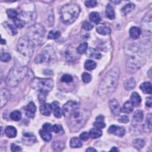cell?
<instances>
[{"label": "cell", "instance_id": "cell-17", "mask_svg": "<svg viewBox=\"0 0 152 152\" xmlns=\"http://www.w3.org/2000/svg\"><path fill=\"white\" fill-rule=\"evenodd\" d=\"M53 110L52 105L49 103H44L40 107L41 113L45 116H49Z\"/></svg>", "mask_w": 152, "mask_h": 152}, {"label": "cell", "instance_id": "cell-6", "mask_svg": "<svg viewBox=\"0 0 152 152\" xmlns=\"http://www.w3.org/2000/svg\"><path fill=\"white\" fill-rule=\"evenodd\" d=\"M45 34L46 30L44 26L41 24H35L29 27L27 36L34 46H38L43 41Z\"/></svg>", "mask_w": 152, "mask_h": 152}, {"label": "cell", "instance_id": "cell-5", "mask_svg": "<svg viewBox=\"0 0 152 152\" xmlns=\"http://www.w3.org/2000/svg\"><path fill=\"white\" fill-rule=\"evenodd\" d=\"M80 13L79 6L76 4H69L64 6L60 11V18L66 24L74 23L78 18Z\"/></svg>", "mask_w": 152, "mask_h": 152}, {"label": "cell", "instance_id": "cell-38", "mask_svg": "<svg viewBox=\"0 0 152 152\" xmlns=\"http://www.w3.org/2000/svg\"><path fill=\"white\" fill-rule=\"evenodd\" d=\"M133 119L136 122H141L143 119V112L141 110L136 111L134 113Z\"/></svg>", "mask_w": 152, "mask_h": 152}, {"label": "cell", "instance_id": "cell-50", "mask_svg": "<svg viewBox=\"0 0 152 152\" xmlns=\"http://www.w3.org/2000/svg\"><path fill=\"white\" fill-rule=\"evenodd\" d=\"M83 28L86 30H90L93 28V25L88 21H85L83 23Z\"/></svg>", "mask_w": 152, "mask_h": 152}, {"label": "cell", "instance_id": "cell-30", "mask_svg": "<svg viewBox=\"0 0 152 152\" xmlns=\"http://www.w3.org/2000/svg\"><path fill=\"white\" fill-rule=\"evenodd\" d=\"M133 107H134V105H133L131 102L127 101L123 105V107L122 109H121V111L127 113H131L133 110Z\"/></svg>", "mask_w": 152, "mask_h": 152}, {"label": "cell", "instance_id": "cell-27", "mask_svg": "<svg viewBox=\"0 0 152 152\" xmlns=\"http://www.w3.org/2000/svg\"><path fill=\"white\" fill-rule=\"evenodd\" d=\"M89 135L91 138H92L93 139H96L102 136V131L101 130V129H98L97 128H92L90 130Z\"/></svg>", "mask_w": 152, "mask_h": 152}, {"label": "cell", "instance_id": "cell-41", "mask_svg": "<svg viewBox=\"0 0 152 152\" xmlns=\"http://www.w3.org/2000/svg\"><path fill=\"white\" fill-rule=\"evenodd\" d=\"M88 49V44L86 42L81 44L77 48V52L79 54H83L86 52Z\"/></svg>", "mask_w": 152, "mask_h": 152}, {"label": "cell", "instance_id": "cell-61", "mask_svg": "<svg viewBox=\"0 0 152 152\" xmlns=\"http://www.w3.org/2000/svg\"><path fill=\"white\" fill-rule=\"evenodd\" d=\"M6 41L5 40H4L3 39H1V44H6Z\"/></svg>", "mask_w": 152, "mask_h": 152}, {"label": "cell", "instance_id": "cell-42", "mask_svg": "<svg viewBox=\"0 0 152 152\" xmlns=\"http://www.w3.org/2000/svg\"><path fill=\"white\" fill-rule=\"evenodd\" d=\"M7 14L9 18L11 19H16L17 18L18 16V13L16 10L14 9H8L7 10Z\"/></svg>", "mask_w": 152, "mask_h": 152}, {"label": "cell", "instance_id": "cell-1", "mask_svg": "<svg viewBox=\"0 0 152 152\" xmlns=\"http://www.w3.org/2000/svg\"><path fill=\"white\" fill-rule=\"evenodd\" d=\"M120 70L114 67L109 70L101 81L98 93L99 97L105 99L112 94L116 90L119 82Z\"/></svg>", "mask_w": 152, "mask_h": 152}, {"label": "cell", "instance_id": "cell-23", "mask_svg": "<svg viewBox=\"0 0 152 152\" xmlns=\"http://www.w3.org/2000/svg\"><path fill=\"white\" fill-rule=\"evenodd\" d=\"M131 102L135 106H138L141 102V98L137 92H133L131 96Z\"/></svg>", "mask_w": 152, "mask_h": 152}, {"label": "cell", "instance_id": "cell-19", "mask_svg": "<svg viewBox=\"0 0 152 152\" xmlns=\"http://www.w3.org/2000/svg\"><path fill=\"white\" fill-rule=\"evenodd\" d=\"M87 51V55L88 57L93 58L95 59H101L102 57V55L101 54V53L93 48H90Z\"/></svg>", "mask_w": 152, "mask_h": 152}, {"label": "cell", "instance_id": "cell-28", "mask_svg": "<svg viewBox=\"0 0 152 152\" xmlns=\"http://www.w3.org/2000/svg\"><path fill=\"white\" fill-rule=\"evenodd\" d=\"M136 83L134 78H131L127 80L124 83V87L128 91L134 88V87H136Z\"/></svg>", "mask_w": 152, "mask_h": 152}, {"label": "cell", "instance_id": "cell-34", "mask_svg": "<svg viewBox=\"0 0 152 152\" xmlns=\"http://www.w3.org/2000/svg\"><path fill=\"white\" fill-rule=\"evenodd\" d=\"M96 67V64L95 61L92 60L88 59L86 60L84 64V68L88 71H91L94 70Z\"/></svg>", "mask_w": 152, "mask_h": 152}, {"label": "cell", "instance_id": "cell-26", "mask_svg": "<svg viewBox=\"0 0 152 152\" xmlns=\"http://www.w3.org/2000/svg\"><path fill=\"white\" fill-rule=\"evenodd\" d=\"M5 133L8 137L14 138L17 136V130L13 126H8L5 130Z\"/></svg>", "mask_w": 152, "mask_h": 152}, {"label": "cell", "instance_id": "cell-11", "mask_svg": "<svg viewBox=\"0 0 152 152\" xmlns=\"http://www.w3.org/2000/svg\"><path fill=\"white\" fill-rule=\"evenodd\" d=\"M11 97L10 91L7 88H2L0 94V107L3 108L9 101Z\"/></svg>", "mask_w": 152, "mask_h": 152}, {"label": "cell", "instance_id": "cell-36", "mask_svg": "<svg viewBox=\"0 0 152 152\" xmlns=\"http://www.w3.org/2000/svg\"><path fill=\"white\" fill-rule=\"evenodd\" d=\"M133 146L136 149L140 150V149H141L142 148L144 147V146L145 145V141L143 139L137 138V139H136L133 141Z\"/></svg>", "mask_w": 152, "mask_h": 152}, {"label": "cell", "instance_id": "cell-45", "mask_svg": "<svg viewBox=\"0 0 152 152\" xmlns=\"http://www.w3.org/2000/svg\"><path fill=\"white\" fill-rule=\"evenodd\" d=\"M82 80L84 83H88L92 80V76L87 73H84L82 74Z\"/></svg>", "mask_w": 152, "mask_h": 152}, {"label": "cell", "instance_id": "cell-24", "mask_svg": "<svg viewBox=\"0 0 152 152\" xmlns=\"http://www.w3.org/2000/svg\"><path fill=\"white\" fill-rule=\"evenodd\" d=\"M140 88L142 92L145 94H151V84L150 82H144L140 86Z\"/></svg>", "mask_w": 152, "mask_h": 152}, {"label": "cell", "instance_id": "cell-32", "mask_svg": "<svg viewBox=\"0 0 152 152\" xmlns=\"http://www.w3.org/2000/svg\"><path fill=\"white\" fill-rule=\"evenodd\" d=\"M89 19L92 22L98 24L101 21V17L98 12H92L89 15Z\"/></svg>", "mask_w": 152, "mask_h": 152}, {"label": "cell", "instance_id": "cell-9", "mask_svg": "<svg viewBox=\"0 0 152 152\" xmlns=\"http://www.w3.org/2000/svg\"><path fill=\"white\" fill-rule=\"evenodd\" d=\"M56 60V54L54 49L51 46L45 47L38 55L35 61L36 64L46 63L48 64L53 63Z\"/></svg>", "mask_w": 152, "mask_h": 152}, {"label": "cell", "instance_id": "cell-20", "mask_svg": "<svg viewBox=\"0 0 152 152\" xmlns=\"http://www.w3.org/2000/svg\"><path fill=\"white\" fill-rule=\"evenodd\" d=\"M3 24L9 34H10L13 36L16 35L17 34V29L11 24L9 23V22H4Z\"/></svg>", "mask_w": 152, "mask_h": 152}, {"label": "cell", "instance_id": "cell-12", "mask_svg": "<svg viewBox=\"0 0 152 152\" xmlns=\"http://www.w3.org/2000/svg\"><path fill=\"white\" fill-rule=\"evenodd\" d=\"M20 19L23 20L26 24H30L34 25L35 21V14L33 12L22 11L20 13Z\"/></svg>", "mask_w": 152, "mask_h": 152}, {"label": "cell", "instance_id": "cell-54", "mask_svg": "<svg viewBox=\"0 0 152 152\" xmlns=\"http://www.w3.org/2000/svg\"><path fill=\"white\" fill-rule=\"evenodd\" d=\"M11 150L12 151H21L22 148L21 147L15 144H12L11 146Z\"/></svg>", "mask_w": 152, "mask_h": 152}, {"label": "cell", "instance_id": "cell-51", "mask_svg": "<svg viewBox=\"0 0 152 152\" xmlns=\"http://www.w3.org/2000/svg\"><path fill=\"white\" fill-rule=\"evenodd\" d=\"M43 129L48 131V132H52L53 131V126L49 124V123H45L42 126Z\"/></svg>", "mask_w": 152, "mask_h": 152}, {"label": "cell", "instance_id": "cell-33", "mask_svg": "<svg viewBox=\"0 0 152 152\" xmlns=\"http://www.w3.org/2000/svg\"><path fill=\"white\" fill-rule=\"evenodd\" d=\"M52 148L55 151H61L65 148V144L61 141H54L52 144Z\"/></svg>", "mask_w": 152, "mask_h": 152}, {"label": "cell", "instance_id": "cell-31", "mask_svg": "<svg viewBox=\"0 0 152 152\" xmlns=\"http://www.w3.org/2000/svg\"><path fill=\"white\" fill-rule=\"evenodd\" d=\"M39 133L41 138L45 141H50L52 139V135L50 132H48L44 129L39 131Z\"/></svg>", "mask_w": 152, "mask_h": 152}, {"label": "cell", "instance_id": "cell-22", "mask_svg": "<svg viewBox=\"0 0 152 152\" xmlns=\"http://www.w3.org/2000/svg\"><path fill=\"white\" fill-rule=\"evenodd\" d=\"M96 31L100 35L106 36L111 34V29L106 26H100L96 28Z\"/></svg>", "mask_w": 152, "mask_h": 152}, {"label": "cell", "instance_id": "cell-58", "mask_svg": "<svg viewBox=\"0 0 152 152\" xmlns=\"http://www.w3.org/2000/svg\"><path fill=\"white\" fill-rule=\"evenodd\" d=\"M104 116L102 115H99L96 118V121H104Z\"/></svg>", "mask_w": 152, "mask_h": 152}, {"label": "cell", "instance_id": "cell-35", "mask_svg": "<svg viewBox=\"0 0 152 152\" xmlns=\"http://www.w3.org/2000/svg\"><path fill=\"white\" fill-rule=\"evenodd\" d=\"M106 16H107V17L109 19L113 20V19H115V11H114L113 7L111 6L108 5L106 6Z\"/></svg>", "mask_w": 152, "mask_h": 152}, {"label": "cell", "instance_id": "cell-48", "mask_svg": "<svg viewBox=\"0 0 152 152\" xmlns=\"http://www.w3.org/2000/svg\"><path fill=\"white\" fill-rule=\"evenodd\" d=\"M97 1H86L85 5L88 8H94L97 6Z\"/></svg>", "mask_w": 152, "mask_h": 152}, {"label": "cell", "instance_id": "cell-2", "mask_svg": "<svg viewBox=\"0 0 152 152\" xmlns=\"http://www.w3.org/2000/svg\"><path fill=\"white\" fill-rule=\"evenodd\" d=\"M146 46L145 44L144 45L143 44H134L128 48L130 52L126 64V70L128 73H136L145 64L146 58L143 54H144L147 50Z\"/></svg>", "mask_w": 152, "mask_h": 152}, {"label": "cell", "instance_id": "cell-8", "mask_svg": "<svg viewBox=\"0 0 152 152\" xmlns=\"http://www.w3.org/2000/svg\"><path fill=\"white\" fill-rule=\"evenodd\" d=\"M30 86L39 92L48 93L54 87V81L51 78H35L30 83Z\"/></svg>", "mask_w": 152, "mask_h": 152}, {"label": "cell", "instance_id": "cell-3", "mask_svg": "<svg viewBox=\"0 0 152 152\" xmlns=\"http://www.w3.org/2000/svg\"><path fill=\"white\" fill-rule=\"evenodd\" d=\"M91 113L89 111L78 109L69 118V127L72 132L78 131L86 123Z\"/></svg>", "mask_w": 152, "mask_h": 152}, {"label": "cell", "instance_id": "cell-56", "mask_svg": "<svg viewBox=\"0 0 152 152\" xmlns=\"http://www.w3.org/2000/svg\"><path fill=\"white\" fill-rule=\"evenodd\" d=\"M46 93L40 92V94L38 96V98L39 99V101L41 103H44V102H45V101H46Z\"/></svg>", "mask_w": 152, "mask_h": 152}, {"label": "cell", "instance_id": "cell-25", "mask_svg": "<svg viewBox=\"0 0 152 152\" xmlns=\"http://www.w3.org/2000/svg\"><path fill=\"white\" fill-rule=\"evenodd\" d=\"M151 114L148 113L147 116L146 123L144 126V130L146 132L150 133L151 131V123H152V120H151Z\"/></svg>", "mask_w": 152, "mask_h": 152}, {"label": "cell", "instance_id": "cell-39", "mask_svg": "<svg viewBox=\"0 0 152 152\" xmlns=\"http://www.w3.org/2000/svg\"><path fill=\"white\" fill-rule=\"evenodd\" d=\"M61 36V33L58 30H52L49 32L48 38L49 39H56L59 38Z\"/></svg>", "mask_w": 152, "mask_h": 152}, {"label": "cell", "instance_id": "cell-57", "mask_svg": "<svg viewBox=\"0 0 152 152\" xmlns=\"http://www.w3.org/2000/svg\"><path fill=\"white\" fill-rule=\"evenodd\" d=\"M146 105L148 107H151V98L149 97L147 98L146 102Z\"/></svg>", "mask_w": 152, "mask_h": 152}, {"label": "cell", "instance_id": "cell-13", "mask_svg": "<svg viewBox=\"0 0 152 152\" xmlns=\"http://www.w3.org/2000/svg\"><path fill=\"white\" fill-rule=\"evenodd\" d=\"M108 131L110 134H113L115 136L120 137H123L126 133V130L124 127L116 126H111L109 128Z\"/></svg>", "mask_w": 152, "mask_h": 152}, {"label": "cell", "instance_id": "cell-10", "mask_svg": "<svg viewBox=\"0 0 152 152\" xmlns=\"http://www.w3.org/2000/svg\"><path fill=\"white\" fill-rule=\"evenodd\" d=\"M79 109V104L74 101H69L63 106V115L69 118L73 113Z\"/></svg>", "mask_w": 152, "mask_h": 152}, {"label": "cell", "instance_id": "cell-53", "mask_svg": "<svg viewBox=\"0 0 152 152\" xmlns=\"http://www.w3.org/2000/svg\"><path fill=\"white\" fill-rule=\"evenodd\" d=\"M90 135L87 132H83L80 135V138L83 141H87L89 138Z\"/></svg>", "mask_w": 152, "mask_h": 152}, {"label": "cell", "instance_id": "cell-15", "mask_svg": "<svg viewBox=\"0 0 152 152\" xmlns=\"http://www.w3.org/2000/svg\"><path fill=\"white\" fill-rule=\"evenodd\" d=\"M36 111V106L33 102H30L26 107V115L28 118H34Z\"/></svg>", "mask_w": 152, "mask_h": 152}, {"label": "cell", "instance_id": "cell-29", "mask_svg": "<svg viewBox=\"0 0 152 152\" xmlns=\"http://www.w3.org/2000/svg\"><path fill=\"white\" fill-rule=\"evenodd\" d=\"M83 143L81 139L78 137H73L70 140V146L72 148H80L82 147Z\"/></svg>", "mask_w": 152, "mask_h": 152}, {"label": "cell", "instance_id": "cell-14", "mask_svg": "<svg viewBox=\"0 0 152 152\" xmlns=\"http://www.w3.org/2000/svg\"><path fill=\"white\" fill-rule=\"evenodd\" d=\"M109 106L114 116H118L120 114L121 109L119 103L116 99H111L109 102Z\"/></svg>", "mask_w": 152, "mask_h": 152}, {"label": "cell", "instance_id": "cell-60", "mask_svg": "<svg viewBox=\"0 0 152 152\" xmlns=\"http://www.w3.org/2000/svg\"><path fill=\"white\" fill-rule=\"evenodd\" d=\"M111 151H119V150H118V149H117V148H116V147H113V148L111 150Z\"/></svg>", "mask_w": 152, "mask_h": 152}, {"label": "cell", "instance_id": "cell-37", "mask_svg": "<svg viewBox=\"0 0 152 152\" xmlns=\"http://www.w3.org/2000/svg\"><path fill=\"white\" fill-rule=\"evenodd\" d=\"M135 8V5L133 3H129L127 4H126L121 9L123 13L125 15L128 14L131 11H132Z\"/></svg>", "mask_w": 152, "mask_h": 152}, {"label": "cell", "instance_id": "cell-62", "mask_svg": "<svg viewBox=\"0 0 152 152\" xmlns=\"http://www.w3.org/2000/svg\"><path fill=\"white\" fill-rule=\"evenodd\" d=\"M151 69H150V70H149V71H148V73H149V74H149V77H150V78H151V74H150V73H151Z\"/></svg>", "mask_w": 152, "mask_h": 152}, {"label": "cell", "instance_id": "cell-21", "mask_svg": "<svg viewBox=\"0 0 152 152\" xmlns=\"http://www.w3.org/2000/svg\"><path fill=\"white\" fill-rule=\"evenodd\" d=\"M141 34V29L137 27H133L130 30V36L133 39H138Z\"/></svg>", "mask_w": 152, "mask_h": 152}, {"label": "cell", "instance_id": "cell-16", "mask_svg": "<svg viewBox=\"0 0 152 152\" xmlns=\"http://www.w3.org/2000/svg\"><path fill=\"white\" fill-rule=\"evenodd\" d=\"M23 143L27 146H30L34 144L36 141V137L34 134L30 133H26L23 134Z\"/></svg>", "mask_w": 152, "mask_h": 152}, {"label": "cell", "instance_id": "cell-49", "mask_svg": "<svg viewBox=\"0 0 152 152\" xmlns=\"http://www.w3.org/2000/svg\"><path fill=\"white\" fill-rule=\"evenodd\" d=\"M118 122L121 123H124V124H127L129 122V118L128 116H126V115H123L121 116L119 118V119H118Z\"/></svg>", "mask_w": 152, "mask_h": 152}, {"label": "cell", "instance_id": "cell-47", "mask_svg": "<svg viewBox=\"0 0 152 152\" xmlns=\"http://www.w3.org/2000/svg\"><path fill=\"white\" fill-rule=\"evenodd\" d=\"M93 125L95 127V128H97L98 129H102V128H105L106 126V124L104 123V121H96Z\"/></svg>", "mask_w": 152, "mask_h": 152}, {"label": "cell", "instance_id": "cell-44", "mask_svg": "<svg viewBox=\"0 0 152 152\" xmlns=\"http://www.w3.org/2000/svg\"><path fill=\"white\" fill-rule=\"evenodd\" d=\"M61 80L62 82L65 83H70L73 81V78L70 74H64L62 76Z\"/></svg>", "mask_w": 152, "mask_h": 152}, {"label": "cell", "instance_id": "cell-46", "mask_svg": "<svg viewBox=\"0 0 152 152\" xmlns=\"http://www.w3.org/2000/svg\"><path fill=\"white\" fill-rule=\"evenodd\" d=\"M11 59V55L9 53H3L1 56V60L3 62H8Z\"/></svg>", "mask_w": 152, "mask_h": 152}, {"label": "cell", "instance_id": "cell-7", "mask_svg": "<svg viewBox=\"0 0 152 152\" xmlns=\"http://www.w3.org/2000/svg\"><path fill=\"white\" fill-rule=\"evenodd\" d=\"M18 52L29 61L34 51V45L29 40L27 36L21 37L17 44Z\"/></svg>", "mask_w": 152, "mask_h": 152}, {"label": "cell", "instance_id": "cell-18", "mask_svg": "<svg viewBox=\"0 0 152 152\" xmlns=\"http://www.w3.org/2000/svg\"><path fill=\"white\" fill-rule=\"evenodd\" d=\"M52 106L53 108V111H54V116L56 118H61L63 115V110L60 108L59 103L57 102H54L52 104Z\"/></svg>", "mask_w": 152, "mask_h": 152}, {"label": "cell", "instance_id": "cell-4", "mask_svg": "<svg viewBox=\"0 0 152 152\" xmlns=\"http://www.w3.org/2000/svg\"><path fill=\"white\" fill-rule=\"evenodd\" d=\"M27 71L28 69L26 67L16 64L9 73L6 80L7 84L12 87L18 86L24 78Z\"/></svg>", "mask_w": 152, "mask_h": 152}, {"label": "cell", "instance_id": "cell-59", "mask_svg": "<svg viewBox=\"0 0 152 152\" xmlns=\"http://www.w3.org/2000/svg\"><path fill=\"white\" fill-rule=\"evenodd\" d=\"M86 151H97V150L95 148H93V147H89V148H88L86 150Z\"/></svg>", "mask_w": 152, "mask_h": 152}, {"label": "cell", "instance_id": "cell-52", "mask_svg": "<svg viewBox=\"0 0 152 152\" xmlns=\"http://www.w3.org/2000/svg\"><path fill=\"white\" fill-rule=\"evenodd\" d=\"M66 59L69 62H73L74 61V56L73 55V54L69 52V51H67L66 53Z\"/></svg>", "mask_w": 152, "mask_h": 152}, {"label": "cell", "instance_id": "cell-40", "mask_svg": "<svg viewBox=\"0 0 152 152\" xmlns=\"http://www.w3.org/2000/svg\"><path fill=\"white\" fill-rule=\"evenodd\" d=\"M10 118L14 121H19L21 119V113L19 111H14L10 113Z\"/></svg>", "mask_w": 152, "mask_h": 152}, {"label": "cell", "instance_id": "cell-55", "mask_svg": "<svg viewBox=\"0 0 152 152\" xmlns=\"http://www.w3.org/2000/svg\"><path fill=\"white\" fill-rule=\"evenodd\" d=\"M62 127L59 125H54L53 126V131L56 134L59 133L62 131Z\"/></svg>", "mask_w": 152, "mask_h": 152}, {"label": "cell", "instance_id": "cell-43", "mask_svg": "<svg viewBox=\"0 0 152 152\" xmlns=\"http://www.w3.org/2000/svg\"><path fill=\"white\" fill-rule=\"evenodd\" d=\"M14 24L19 29H21L24 27L26 25V23L20 18H18V17L14 20Z\"/></svg>", "mask_w": 152, "mask_h": 152}]
</instances>
